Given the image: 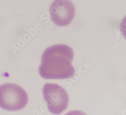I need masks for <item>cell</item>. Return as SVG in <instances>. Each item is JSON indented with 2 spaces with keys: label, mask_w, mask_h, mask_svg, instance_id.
<instances>
[{
  "label": "cell",
  "mask_w": 126,
  "mask_h": 115,
  "mask_svg": "<svg viewBox=\"0 0 126 115\" xmlns=\"http://www.w3.org/2000/svg\"><path fill=\"white\" fill-rule=\"evenodd\" d=\"M74 52L65 44L51 46L44 52L39 67V74L45 79H64L73 77L75 70L72 65Z\"/></svg>",
  "instance_id": "6da1fadb"
},
{
  "label": "cell",
  "mask_w": 126,
  "mask_h": 115,
  "mask_svg": "<svg viewBox=\"0 0 126 115\" xmlns=\"http://www.w3.org/2000/svg\"><path fill=\"white\" fill-rule=\"evenodd\" d=\"M27 94L20 86L6 83L0 86V107L10 111H19L28 102Z\"/></svg>",
  "instance_id": "7a4b0ae2"
},
{
  "label": "cell",
  "mask_w": 126,
  "mask_h": 115,
  "mask_svg": "<svg viewBox=\"0 0 126 115\" xmlns=\"http://www.w3.org/2000/svg\"><path fill=\"white\" fill-rule=\"evenodd\" d=\"M44 98L48 110L54 114H60L65 111L69 102L66 90L55 83H47L43 89Z\"/></svg>",
  "instance_id": "3957f363"
},
{
  "label": "cell",
  "mask_w": 126,
  "mask_h": 115,
  "mask_svg": "<svg viewBox=\"0 0 126 115\" xmlns=\"http://www.w3.org/2000/svg\"><path fill=\"white\" fill-rule=\"evenodd\" d=\"M75 7L71 0H54L50 5L51 20L59 26L69 25L75 15Z\"/></svg>",
  "instance_id": "277c9868"
},
{
  "label": "cell",
  "mask_w": 126,
  "mask_h": 115,
  "mask_svg": "<svg viewBox=\"0 0 126 115\" xmlns=\"http://www.w3.org/2000/svg\"><path fill=\"white\" fill-rule=\"evenodd\" d=\"M120 31L124 37L126 39V16L122 19L120 26Z\"/></svg>",
  "instance_id": "5b68a950"
}]
</instances>
